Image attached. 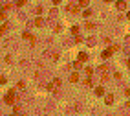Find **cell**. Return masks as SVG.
Instances as JSON below:
<instances>
[{"mask_svg":"<svg viewBox=\"0 0 130 116\" xmlns=\"http://www.w3.org/2000/svg\"><path fill=\"white\" fill-rule=\"evenodd\" d=\"M4 101H6L7 105H15V101H18V98H17V94H15V90H7V94L4 96Z\"/></svg>","mask_w":130,"mask_h":116,"instance_id":"obj_1","label":"cell"},{"mask_svg":"<svg viewBox=\"0 0 130 116\" xmlns=\"http://www.w3.org/2000/svg\"><path fill=\"white\" fill-rule=\"evenodd\" d=\"M97 74L101 76V81H108V66L106 64H101V66H97Z\"/></svg>","mask_w":130,"mask_h":116,"instance_id":"obj_2","label":"cell"},{"mask_svg":"<svg viewBox=\"0 0 130 116\" xmlns=\"http://www.w3.org/2000/svg\"><path fill=\"white\" fill-rule=\"evenodd\" d=\"M66 11L68 13H79L81 11V7H79V4H77V0H72V2L66 6Z\"/></svg>","mask_w":130,"mask_h":116,"instance_id":"obj_3","label":"cell"},{"mask_svg":"<svg viewBox=\"0 0 130 116\" xmlns=\"http://www.w3.org/2000/svg\"><path fill=\"white\" fill-rule=\"evenodd\" d=\"M61 85H62V81L59 79V77H55V79H53L52 83H50V87H48V89L52 90V92H57L59 89H61Z\"/></svg>","mask_w":130,"mask_h":116,"instance_id":"obj_4","label":"cell"},{"mask_svg":"<svg viewBox=\"0 0 130 116\" xmlns=\"http://www.w3.org/2000/svg\"><path fill=\"white\" fill-rule=\"evenodd\" d=\"M22 39L29 41V44H35V43H37V39H35V37L29 33V31H24V33H22Z\"/></svg>","mask_w":130,"mask_h":116,"instance_id":"obj_5","label":"cell"},{"mask_svg":"<svg viewBox=\"0 0 130 116\" xmlns=\"http://www.w3.org/2000/svg\"><path fill=\"white\" fill-rule=\"evenodd\" d=\"M115 6H117L119 11H125V9L128 7V4H127V0H117V4H115Z\"/></svg>","mask_w":130,"mask_h":116,"instance_id":"obj_6","label":"cell"},{"mask_svg":"<svg viewBox=\"0 0 130 116\" xmlns=\"http://www.w3.org/2000/svg\"><path fill=\"white\" fill-rule=\"evenodd\" d=\"M46 57H48L50 61H53V63H55V61L59 59V54H57V52H46Z\"/></svg>","mask_w":130,"mask_h":116,"instance_id":"obj_7","label":"cell"},{"mask_svg":"<svg viewBox=\"0 0 130 116\" xmlns=\"http://www.w3.org/2000/svg\"><path fill=\"white\" fill-rule=\"evenodd\" d=\"M104 103L106 105H112L114 103V94H106L104 96Z\"/></svg>","mask_w":130,"mask_h":116,"instance_id":"obj_8","label":"cell"},{"mask_svg":"<svg viewBox=\"0 0 130 116\" xmlns=\"http://www.w3.org/2000/svg\"><path fill=\"white\" fill-rule=\"evenodd\" d=\"M112 54H114V50H112V48H108V50H104V52L101 54V57H103V59H108Z\"/></svg>","mask_w":130,"mask_h":116,"instance_id":"obj_9","label":"cell"},{"mask_svg":"<svg viewBox=\"0 0 130 116\" xmlns=\"http://www.w3.org/2000/svg\"><path fill=\"white\" fill-rule=\"evenodd\" d=\"M70 81H72V83H77L79 81V72H72V74H70Z\"/></svg>","mask_w":130,"mask_h":116,"instance_id":"obj_10","label":"cell"},{"mask_svg":"<svg viewBox=\"0 0 130 116\" xmlns=\"http://www.w3.org/2000/svg\"><path fill=\"white\" fill-rule=\"evenodd\" d=\"M79 61H81V63H84V61H88V54H84V52H81V54H79Z\"/></svg>","mask_w":130,"mask_h":116,"instance_id":"obj_11","label":"cell"},{"mask_svg":"<svg viewBox=\"0 0 130 116\" xmlns=\"http://www.w3.org/2000/svg\"><path fill=\"white\" fill-rule=\"evenodd\" d=\"M95 96H104V89L103 87H95Z\"/></svg>","mask_w":130,"mask_h":116,"instance_id":"obj_12","label":"cell"},{"mask_svg":"<svg viewBox=\"0 0 130 116\" xmlns=\"http://www.w3.org/2000/svg\"><path fill=\"white\" fill-rule=\"evenodd\" d=\"M77 4H79V7H86L90 4V0H77Z\"/></svg>","mask_w":130,"mask_h":116,"instance_id":"obj_13","label":"cell"},{"mask_svg":"<svg viewBox=\"0 0 130 116\" xmlns=\"http://www.w3.org/2000/svg\"><path fill=\"white\" fill-rule=\"evenodd\" d=\"M84 74L92 77V76H94V68H92V66H86V68H84Z\"/></svg>","mask_w":130,"mask_h":116,"instance_id":"obj_14","label":"cell"},{"mask_svg":"<svg viewBox=\"0 0 130 116\" xmlns=\"http://www.w3.org/2000/svg\"><path fill=\"white\" fill-rule=\"evenodd\" d=\"M94 83H92V77L90 76H86V79H84V87H92Z\"/></svg>","mask_w":130,"mask_h":116,"instance_id":"obj_15","label":"cell"},{"mask_svg":"<svg viewBox=\"0 0 130 116\" xmlns=\"http://www.w3.org/2000/svg\"><path fill=\"white\" fill-rule=\"evenodd\" d=\"M17 89H18V90H24V89H26V83H24V81H18V83H17Z\"/></svg>","mask_w":130,"mask_h":116,"instance_id":"obj_16","label":"cell"},{"mask_svg":"<svg viewBox=\"0 0 130 116\" xmlns=\"http://www.w3.org/2000/svg\"><path fill=\"white\" fill-rule=\"evenodd\" d=\"M42 24H44V20H42L40 17H37V18H35V26H42Z\"/></svg>","mask_w":130,"mask_h":116,"instance_id":"obj_17","label":"cell"},{"mask_svg":"<svg viewBox=\"0 0 130 116\" xmlns=\"http://www.w3.org/2000/svg\"><path fill=\"white\" fill-rule=\"evenodd\" d=\"M6 30H7V24H2V26H0V37L6 33Z\"/></svg>","mask_w":130,"mask_h":116,"instance_id":"obj_18","label":"cell"},{"mask_svg":"<svg viewBox=\"0 0 130 116\" xmlns=\"http://www.w3.org/2000/svg\"><path fill=\"white\" fill-rule=\"evenodd\" d=\"M81 66H82V63H81V61H79V59H77V61L73 63V68H75V70H79V68H81Z\"/></svg>","mask_w":130,"mask_h":116,"instance_id":"obj_19","label":"cell"},{"mask_svg":"<svg viewBox=\"0 0 130 116\" xmlns=\"http://www.w3.org/2000/svg\"><path fill=\"white\" fill-rule=\"evenodd\" d=\"M26 2H27V0H17V6L22 7V6H26Z\"/></svg>","mask_w":130,"mask_h":116,"instance_id":"obj_20","label":"cell"},{"mask_svg":"<svg viewBox=\"0 0 130 116\" xmlns=\"http://www.w3.org/2000/svg\"><path fill=\"white\" fill-rule=\"evenodd\" d=\"M82 15H84L86 18H88V17H92V9H84V13H82Z\"/></svg>","mask_w":130,"mask_h":116,"instance_id":"obj_21","label":"cell"},{"mask_svg":"<svg viewBox=\"0 0 130 116\" xmlns=\"http://www.w3.org/2000/svg\"><path fill=\"white\" fill-rule=\"evenodd\" d=\"M72 33H73V35H79V26H73V28H72Z\"/></svg>","mask_w":130,"mask_h":116,"instance_id":"obj_22","label":"cell"},{"mask_svg":"<svg viewBox=\"0 0 130 116\" xmlns=\"http://www.w3.org/2000/svg\"><path fill=\"white\" fill-rule=\"evenodd\" d=\"M86 28H88V30H94L95 24H94V22H86Z\"/></svg>","mask_w":130,"mask_h":116,"instance_id":"obj_23","label":"cell"},{"mask_svg":"<svg viewBox=\"0 0 130 116\" xmlns=\"http://www.w3.org/2000/svg\"><path fill=\"white\" fill-rule=\"evenodd\" d=\"M86 44H90V46H94L95 44V39H94V37H90V39H88V43Z\"/></svg>","mask_w":130,"mask_h":116,"instance_id":"obj_24","label":"cell"},{"mask_svg":"<svg viewBox=\"0 0 130 116\" xmlns=\"http://www.w3.org/2000/svg\"><path fill=\"white\" fill-rule=\"evenodd\" d=\"M11 6H13V4H9V2H7V4H4V11H7V9H11Z\"/></svg>","mask_w":130,"mask_h":116,"instance_id":"obj_25","label":"cell"},{"mask_svg":"<svg viewBox=\"0 0 130 116\" xmlns=\"http://www.w3.org/2000/svg\"><path fill=\"white\" fill-rule=\"evenodd\" d=\"M35 13H37V15H40V13H42V7L37 6V7H35Z\"/></svg>","mask_w":130,"mask_h":116,"instance_id":"obj_26","label":"cell"},{"mask_svg":"<svg viewBox=\"0 0 130 116\" xmlns=\"http://www.w3.org/2000/svg\"><path fill=\"white\" fill-rule=\"evenodd\" d=\"M75 43H82V37L81 35H75Z\"/></svg>","mask_w":130,"mask_h":116,"instance_id":"obj_27","label":"cell"},{"mask_svg":"<svg viewBox=\"0 0 130 116\" xmlns=\"http://www.w3.org/2000/svg\"><path fill=\"white\" fill-rule=\"evenodd\" d=\"M20 111H22V109L18 107V105H15V107H13V113H20Z\"/></svg>","mask_w":130,"mask_h":116,"instance_id":"obj_28","label":"cell"},{"mask_svg":"<svg viewBox=\"0 0 130 116\" xmlns=\"http://www.w3.org/2000/svg\"><path fill=\"white\" fill-rule=\"evenodd\" d=\"M4 83H6V77H4V76H0V85H4Z\"/></svg>","mask_w":130,"mask_h":116,"instance_id":"obj_29","label":"cell"},{"mask_svg":"<svg viewBox=\"0 0 130 116\" xmlns=\"http://www.w3.org/2000/svg\"><path fill=\"white\" fill-rule=\"evenodd\" d=\"M0 18H6V13L2 11V7H0Z\"/></svg>","mask_w":130,"mask_h":116,"instance_id":"obj_30","label":"cell"},{"mask_svg":"<svg viewBox=\"0 0 130 116\" xmlns=\"http://www.w3.org/2000/svg\"><path fill=\"white\" fill-rule=\"evenodd\" d=\"M53 4H55V6H57V4H61V0H53Z\"/></svg>","mask_w":130,"mask_h":116,"instance_id":"obj_31","label":"cell"},{"mask_svg":"<svg viewBox=\"0 0 130 116\" xmlns=\"http://www.w3.org/2000/svg\"><path fill=\"white\" fill-rule=\"evenodd\" d=\"M127 64H128V68H130V59H128V61H127Z\"/></svg>","mask_w":130,"mask_h":116,"instance_id":"obj_32","label":"cell"},{"mask_svg":"<svg viewBox=\"0 0 130 116\" xmlns=\"http://www.w3.org/2000/svg\"><path fill=\"white\" fill-rule=\"evenodd\" d=\"M127 18H128V20H130V13H128V15H127Z\"/></svg>","mask_w":130,"mask_h":116,"instance_id":"obj_33","label":"cell"},{"mask_svg":"<svg viewBox=\"0 0 130 116\" xmlns=\"http://www.w3.org/2000/svg\"><path fill=\"white\" fill-rule=\"evenodd\" d=\"M104 2H112V0H104Z\"/></svg>","mask_w":130,"mask_h":116,"instance_id":"obj_34","label":"cell"}]
</instances>
